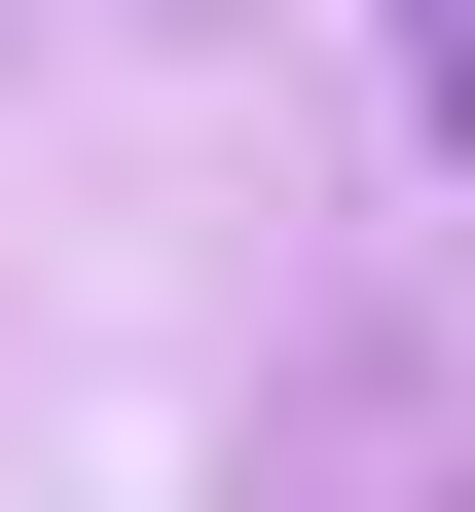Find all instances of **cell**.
Segmentation results:
<instances>
[{
	"label": "cell",
	"mask_w": 475,
	"mask_h": 512,
	"mask_svg": "<svg viewBox=\"0 0 475 512\" xmlns=\"http://www.w3.org/2000/svg\"><path fill=\"white\" fill-rule=\"evenodd\" d=\"M402 110H439V147H475V0H402Z\"/></svg>",
	"instance_id": "1"
}]
</instances>
